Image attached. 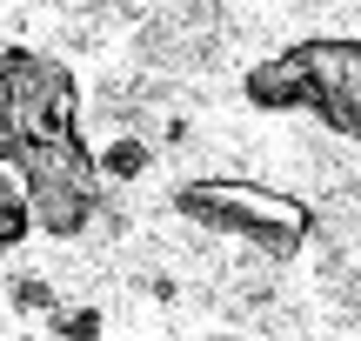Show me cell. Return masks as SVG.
<instances>
[{
    "mask_svg": "<svg viewBox=\"0 0 361 341\" xmlns=\"http://www.w3.org/2000/svg\"><path fill=\"white\" fill-rule=\"evenodd\" d=\"M241 94L261 114H314L322 128L361 147V40H341V34L295 40V47L247 67Z\"/></svg>",
    "mask_w": 361,
    "mask_h": 341,
    "instance_id": "obj_1",
    "label": "cell"
},
{
    "mask_svg": "<svg viewBox=\"0 0 361 341\" xmlns=\"http://www.w3.org/2000/svg\"><path fill=\"white\" fill-rule=\"evenodd\" d=\"M174 214L207 235H228L247 241L255 254L268 261H288V254L308 248L314 235V208L301 194H281V187H261V181H180L174 187Z\"/></svg>",
    "mask_w": 361,
    "mask_h": 341,
    "instance_id": "obj_2",
    "label": "cell"
},
{
    "mask_svg": "<svg viewBox=\"0 0 361 341\" xmlns=\"http://www.w3.org/2000/svg\"><path fill=\"white\" fill-rule=\"evenodd\" d=\"M80 128V80L67 61L40 47L7 40L0 47V168L27 154V147L54 141V134Z\"/></svg>",
    "mask_w": 361,
    "mask_h": 341,
    "instance_id": "obj_3",
    "label": "cell"
},
{
    "mask_svg": "<svg viewBox=\"0 0 361 341\" xmlns=\"http://www.w3.org/2000/svg\"><path fill=\"white\" fill-rule=\"evenodd\" d=\"M13 174H20V194H27V208H34V235L74 241V235H87V221L101 214L107 174H101V154L80 141V128L27 147V154L13 161Z\"/></svg>",
    "mask_w": 361,
    "mask_h": 341,
    "instance_id": "obj_4",
    "label": "cell"
},
{
    "mask_svg": "<svg viewBox=\"0 0 361 341\" xmlns=\"http://www.w3.org/2000/svg\"><path fill=\"white\" fill-rule=\"evenodd\" d=\"M27 235H34V208L20 194V174L0 168V248H20Z\"/></svg>",
    "mask_w": 361,
    "mask_h": 341,
    "instance_id": "obj_5",
    "label": "cell"
},
{
    "mask_svg": "<svg viewBox=\"0 0 361 341\" xmlns=\"http://www.w3.org/2000/svg\"><path fill=\"white\" fill-rule=\"evenodd\" d=\"M101 174H107V181H134V174H147V141L121 134L114 147H101Z\"/></svg>",
    "mask_w": 361,
    "mask_h": 341,
    "instance_id": "obj_6",
    "label": "cell"
},
{
    "mask_svg": "<svg viewBox=\"0 0 361 341\" xmlns=\"http://www.w3.org/2000/svg\"><path fill=\"white\" fill-rule=\"evenodd\" d=\"M54 328H61V335H94L101 315H54Z\"/></svg>",
    "mask_w": 361,
    "mask_h": 341,
    "instance_id": "obj_7",
    "label": "cell"
}]
</instances>
